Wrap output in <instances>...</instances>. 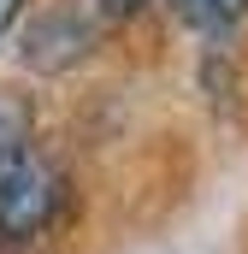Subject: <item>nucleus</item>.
I'll use <instances>...</instances> for the list:
<instances>
[{"mask_svg":"<svg viewBox=\"0 0 248 254\" xmlns=\"http://www.w3.org/2000/svg\"><path fill=\"white\" fill-rule=\"evenodd\" d=\"M24 142H36V101L24 89L0 83V154H12Z\"/></svg>","mask_w":248,"mask_h":254,"instance_id":"20e7f679","label":"nucleus"},{"mask_svg":"<svg viewBox=\"0 0 248 254\" xmlns=\"http://www.w3.org/2000/svg\"><path fill=\"white\" fill-rule=\"evenodd\" d=\"M172 12H178L184 30L219 42V36H231V30L248 18V0H172Z\"/></svg>","mask_w":248,"mask_h":254,"instance_id":"7ed1b4c3","label":"nucleus"},{"mask_svg":"<svg viewBox=\"0 0 248 254\" xmlns=\"http://www.w3.org/2000/svg\"><path fill=\"white\" fill-rule=\"evenodd\" d=\"M95 12H101V24H136L154 0H89Z\"/></svg>","mask_w":248,"mask_h":254,"instance_id":"39448f33","label":"nucleus"},{"mask_svg":"<svg viewBox=\"0 0 248 254\" xmlns=\"http://www.w3.org/2000/svg\"><path fill=\"white\" fill-rule=\"evenodd\" d=\"M24 12H30V0H0V42L24 24Z\"/></svg>","mask_w":248,"mask_h":254,"instance_id":"423d86ee","label":"nucleus"},{"mask_svg":"<svg viewBox=\"0 0 248 254\" xmlns=\"http://www.w3.org/2000/svg\"><path fill=\"white\" fill-rule=\"evenodd\" d=\"M65 201L71 178L42 142L0 154V249H36L65 219Z\"/></svg>","mask_w":248,"mask_h":254,"instance_id":"f257e3e1","label":"nucleus"},{"mask_svg":"<svg viewBox=\"0 0 248 254\" xmlns=\"http://www.w3.org/2000/svg\"><path fill=\"white\" fill-rule=\"evenodd\" d=\"M95 48H101V12L77 0H48L18 24V65L36 77H65L95 60Z\"/></svg>","mask_w":248,"mask_h":254,"instance_id":"f03ea898","label":"nucleus"}]
</instances>
